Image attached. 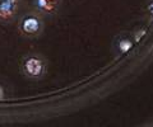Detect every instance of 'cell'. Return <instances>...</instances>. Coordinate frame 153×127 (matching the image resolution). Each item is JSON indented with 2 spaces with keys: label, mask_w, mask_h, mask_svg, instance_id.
<instances>
[{
  "label": "cell",
  "mask_w": 153,
  "mask_h": 127,
  "mask_svg": "<svg viewBox=\"0 0 153 127\" xmlns=\"http://www.w3.org/2000/svg\"><path fill=\"white\" fill-rule=\"evenodd\" d=\"M19 71L28 80H42L49 71V61L44 55L38 52H30L19 61Z\"/></svg>",
  "instance_id": "6da1fadb"
},
{
  "label": "cell",
  "mask_w": 153,
  "mask_h": 127,
  "mask_svg": "<svg viewBox=\"0 0 153 127\" xmlns=\"http://www.w3.org/2000/svg\"><path fill=\"white\" fill-rule=\"evenodd\" d=\"M18 33L25 38H38L45 31V17L36 10H31L19 17L17 22Z\"/></svg>",
  "instance_id": "7a4b0ae2"
},
{
  "label": "cell",
  "mask_w": 153,
  "mask_h": 127,
  "mask_svg": "<svg viewBox=\"0 0 153 127\" xmlns=\"http://www.w3.org/2000/svg\"><path fill=\"white\" fill-rule=\"evenodd\" d=\"M61 3L63 0H32L33 10L46 18H54L59 14Z\"/></svg>",
  "instance_id": "3957f363"
},
{
  "label": "cell",
  "mask_w": 153,
  "mask_h": 127,
  "mask_svg": "<svg viewBox=\"0 0 153 127\" xmlns=\"http://www.w3.org/2000/svg\"><path fill=\"white\" fill-rule=\"evenodd\" d=\"M21 0H0V23L10 24L18 15Z\"/></svg>",
  "instance_id": "277c9868"
},
{
  "label": "cell",
  "mask_w": 153,
  "mask_h": 127,
  "mask_svg": "<svg viewBox=\"0 0 153 127\" xmlns=\"http://www.w3.org/2000/svg\"><path fill=\"white\" fill-rule=\"evenodd\" d=\"M134 41L133 36L129 35V33H120L115 37L114 40V43H112V48H114V52L116 56H123L128 52H130L134 47Z\"/></svg>",
  "instance_id": "5b68a950"
},
{
  "label": "cell",
  "mask_w": 153,
  "mask_h": 127,
  "mask_svg": "<svg viewBox=\"0 0 153 127\" xmlns=\"http://www.w3.org/2000/svg\"><path fill=\"white\" fill-rule=\"evenodd\" d=\"M146 12L148 14V17L153 19V0H149V1L147 3V7H146Z\"/></svg>",
  "instance_id": "8992f818"
},
{
  "label": "cell",
  "mask_w": 153,
  "mask_h": 127,
  "mask_svg": "<svg viewBox=\"0 0 153 127\" xmlns=\"http://www.w3.org/2000/svg\"><path fill=\"white\" fill-rule=\"evenodd\" d=\"M144 35H146V29H144V28H143V29H139L138 32H135V33H134V36H133V38H134V41H135V43H137V42H139L140 38H142V37L144 36Z\"/></svg>",
  "instance_id": "52a82bcc"
},
{
  "label": "cell",
  "mask_w": 153,
  "mask_h": 127,
  "mask_svg": "<svg viewBox=\"0 0 153 127\" xmlns=\"http://www.w3.org/2000/svg\"><path fill=\"white\" fill-rule=\"evenodd\" d=\"M7 97V93H5V88H4L3 84H0V102L5 99Z\"/></svg>",
  "instance_id": "ba28073f"
}]
</instances>
